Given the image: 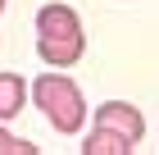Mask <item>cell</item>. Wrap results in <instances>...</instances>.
Wrapping results in <instances>:
<instances>
[{"label":"cell","mask_w":159,"mask_h":155,"mask_svg":"<svg viewBox=\"0 0 159 155\" xmlns=\"http://www.w3.org/2000/svg\"><path fill=\"white\" fill-rule=\"evenodd\" d=\"M91 132H105V137H114V142H123L132 151V146L141 142V132H146V119H141V109L127 105V100H109V105L96 109V128Z\"/></svg>","instance_id":"cell-3"},{"label":"cell","mask_w":159,"mask_h":155,"mask_svg":"<svg viewBox=\"0 0 159 155\" xmlns=\"http://www.w3.org/2000/svg\"><path fill=\"white\" fill-rule=\"evenodd\" d=\"M37 50L50 69H68V64L82 60L86 36H82V23L68 5H46L37 14Z\"/></svg>","instance_id":"cell-1"},{"label":"cell","mask_w":159,"mask_h":155,"mask_svg":"<svg viewBox=\"0 0 159 155\" xmlns=\"http://www.w3.org/2000/svg\"><path fill=\"white\" fill-rule=\"evenodd\" d=\"M32 100H37V109L50 119V128L55 132H77L86 119V100L82 91H77L73 78H64V73H46V78H37L32 82Z\"/></svg>","instance_id":"cell-2"},{"label":"cell","mask_w":159,"mask_h":155,"mask_svg":"<svg viewBox=\"0 0 159 155\" xmlns=\"http://www.w3.org/2000/svg\"><path fill=\"white\" fill-rule=\"evenodd\" d=\"M23 100H27V87L18 73H0V123L23 114Z\"/></svg>","instance_id":"cell-4"},{"label":"cell","mask_w":159,"mask_h":155,"mask_svg":"<svg viewBox=\"0 0 159 155\" xmlns=\"http://www.w3.org/2000/svg\"><path fill=\"white\" fill-rule=\"evenodd\" d=\"M0 9H5V0H0Z\"/></svg>","instance_id":"cell-6"},{"label":"cell","mask_w":159,"mask_h":155,"mask_svg":"<svg viewBox=\"0 0 159 155\" xmlns=\"http://www.w3.org/2000/svg\"><path fill=\"white\" fill-rule=\"evenodd\" d=\"M0 155H37V146L27 142V137H14V132L0 128Z\"/></svg>","instance_id":"cell-5"}]
</instances>
